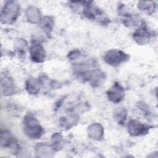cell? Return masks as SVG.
Wrapping results in <instances>:
<instances>
[{"label":"cell","mask_w":158,"mask_h":158,"mask_svg":"<svg viewBox=\"0 0 158 158\" xmlns=\"http://www.w3.org/2000/svg\"><path fill=\"white\" fill-rule=\"evenodd\" d=\"M20 12L19 4L13 1H7L1 12V21L3 23L11 24L17 19Z\"/></svg>","instance_id":"7a4b0ae2"},{"label":"cell","mask_w":158,"mask_h":158,"mask_svg":"<svg viewBox=\"0 0 158 158\" xmlns=\"http://www.w3.org/2000/svg\"><path fill=\"white\" fill-rule=\"evenodd\" d=\"M23 131L31 139H38L43 134V129L38 120L31 114H27L23 119Z\"/></svg>","instance_id":"6da1fadb"},{"label":"cell","mask_w":158,"mask_h":158,"mask_svg":"<svg viewBox=\"0 0 158 158\" xmlns=\"http://www.w3.org/2000/svg\"><path fill=\"white\" fill-rule=\"evenodd\" d=\"M30 54L31 60L37 63L44 62L46 58L45 51L40 43H34L30 46Z\"/></svg>","instance_id":"52a82bcc"},{"label":"cell","mask_w":158,"mask_h":158,"mask_svg":"<svg viewBox=\"0 0 158 158\" xmlns=\"http://www.w3.org/2000/svg\"><path fill=\"white\" fill-rule=\"evenodd\" d=\"M0 143L2 147H10L14 143V139L10 133L7 130H1L0 135Z\"/></svg>","instance_id":"8fae6325"},{"label":"cell","mask_w":158,"mask_h":158,"mask_svg":"<svg viewBox=\"0 0 158 158\" xmlns=\"http://www.w3.org/2000/svg\"><path fill=\"white\" fill-rule=\"evenodd\" d=\"M27 19L31 23H36L41 20V14L36 7H30L27 9Z\"/></svg>","instance_id":"30bf717a"},{"label":"cell","mask_w":158,"mask_h":158,"mask_svg":"<svg viewBox=\"0 0 158 158\" xmlns=\"http://www.w3.org/2000/svg\"><path fill=\"white\" fill-rule=\"evenodd\" d=\"M127 110L124 107L117 108L115 111L114 117L118 123L123 124L127 118Z\"/></svg>","instance_id":"9a60e30c"},{"label":"cell","mask_w":158,"mask_h":158,"mask_svg":"<svg viewBox=\"0 0 158 158\" xmlns=\"http://www.w3.org/2000/svg\"><path fill=\"white\" fill-rule=\"evenodd\" d=\"M129 59L128 54L118 49H110L104 56V60L108 65L117 66L125 62Z\"/></svg>","instance_id":"3957f363"},{"label":"cell","mask_w":158,"mask_h":158,"mask_svg":"<svg viewBox=\"0 0 158 158\" xmlns=\"http://www.w3.org/2000/svg\"><path fill=\"white\" fill-rule=\"evenodd\" d=\"M152 31L146 27H141L138 28L133 34V38L139 44L144 45L148 43L153 37Z\"/></svg>","instance_id":"5b68a950"},{"label":"cell","mask_w":158,"mask_h":158,"mask_svg":"<svg viewBox=\"0 0 158 158\" xmlns=\"http://www.w3.org/2000/svg\"><path fill=\"white\" fill-rule=\"evenodd\" d=\"M138 7L140 10L148 14H152L156 8V4L152 1H140L138 4Z\"/></svg>","instance_id":"4fadbf2b"},{"label":"cell","mask_w":158,"mask_h":158,"mask_svg":"<svg viewBox=\"0 0 158 158\" xmlns=\"http://www.w3.org/2000/svg\"><path fill=\"white\" fill-rule=\"evenodd\" d=\"M88 134L92 139L99 140L102 137L103 128L98 123L93 124L88 127Z\"/></svg>","instance_id":"9c48e42d"},{"label":"cell","mask_w":158,"mask_h":158,"mask_svg":"<svg viewBox=\"0 0 158 158\" xmlns=\"http://www.w3.org/2000/svg\"><path fill=\"white\" fill-rule=\"evenodd\" d=\"M41 26L46 32L49 33L52 31L54 26L52 19L49 16L44 17L41 21Z\"/></svg>","instance_id":"5bb4252c"},{"label":"cell","mask_w":158,"mask_h":158,"mask_svg":"<svg viewBox=\"0 0 158 158\" xmlns=\"http://www.w3.org/2000/svg\"><path fill=\"white\" fill-rule=\"evenodd\" d=\"M107 95L110 101L114 103H118L123 99L125 91L123 88L118 82H115L109 89Z\"/></svg>","instance_id":"8992f818"},{"label":"cell","mask_w":158,"mask_h":158,"mask_svg":"<svg viewBox=\"0 0 158 158\" xmlns=\"http://www.w3.org/2000/svg\"><path fill=\"white\" fill-rule=\"evenodd\" d=\"M1 93L4 96L10 95L15 91V85L13 80L7 75L1 76Z\"/></svg>","instance_id":"ba28073f"},{"label":"cell","mask_w":158,"mask_h":158,"mask_svg":"<svg viewBox=\"0 0 158 158\" xmlns=\"http://www.w3.org/2000/svg\"><path fill=\"white\" fill-rule=\"evenodd\" d=\"M52 149L54 150H59L61 147L62 142V138L61 135L59 133H56L53 135L52 138Z\"/></svg>","instance_id":"2e32d148"},{"label":"cell","mask_w":158,"mask_h":158,"mask_svg":"<svg viewBox=\"0 0 158 158\" xmlns=\"http://www.w3.org/2000/svg\"><path fill=\"white\" fill-rule=\"evenodd\" d=\"M151 127L144 124L139 121L131 120L128 124V132L132 136H141L144 135L149 131Z\"/></svg>","instance_id":"277c9868"},{"label":"cell","mask_w":158,"mask_h":158,"mask_svg":"<svg viewBox=\"0 0 158 158\" xmlns=\"http://www.w3.org/2000/svg\"><path fill=\"white\" fill-rule=\"evenodd\" d=\"M40 83L35 78H29L26 81V89L31 94H36L40 89Z\"/></svg>","instance_id":"7c38bea8"}]
</instances>
